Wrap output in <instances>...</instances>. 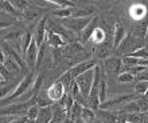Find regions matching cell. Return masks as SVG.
Instances as JSON below:
<instances>
[{
	"instance_id": "35",
	"label": "cell",
	"mask_w": 148,
	"mask_h": 123,
	"mask_svg": "<svg viewBox=\"0 0 148 123\" xmlns=\"http://www.w3.org/2000/svg\"><path fill=\"white\" fill-rule=\"evenodd\" d=\"M4 38H5V30L0 31V44H3L4 43Z\"/></svg>"
},
{
	"instance_id": "33",
	"label": "cell",
	"mask_w": 148,
	"mask_h": 123,
	"mask_svg": "<svg viewBox=\"0 0 148 123\" xmlns=\"http://www.w3.org/2000/svg\"><path fill=\"white\" fill-rule=\"evenodd\" d=\"M28 122V118L27 116H18L15 119H11L10 123H27Z\"/></svg>"
},
{
	"instance_id": "15",
	"label": "cell",
	"mask_w": 148,
	"mask_h": 123,
	"mask_svg": "<svg viewBox=\"0 0 148 123\" xmlns=\"http://www.w3.org/2000/svg\"><path fill=\"white\" fill-rule=\"evenodd\" d=\"M127 30L125 27L123 26L121 23H116L114 24V35H113V48H117V47L120 46L123 40L127 38Z\"/></svg>"
},
{
	"instance_id": "24",
	"label": "cell",
	"mask_w": 148,
	"mask_h": 123,
	"mask_svg": "<svg viewBox=\"0 0 148 123\" xmlns=\"http://www.w3.org/2000/svg\"><path fill=\"white\" fill-rule=\"evenodd\" d=\"M32 39H34V35L31 34V32H24L23 36H22V39H20V42H22V50H23V55H26V52H27L28 47H30V44H31Z\"/></svg>"
},
{
	"instance_id": "1",
	"label": "cell",
	"mask_w": 148,
	"mask_h": 123,
	"mask_svg": "<svg viewBox=\"0 0 148 123\" xmlns=\"http://www.w3.org/2000/svg\"><path fill=\"white\" fill-rule=\"evenodd\" d=\"M38 103V96H32L30 100L24 103H11L0 108V116H27L30 107Z\"/></svg>"
},
{
	"instance_id": "9",
	"label": "cell",
	"mask_w": 148,
	"mask_h": 123,
	"mask_svg": "<svg viewBox=\"0 0 148 123\" xmlns=\"http://www.w3.org/2000/svg\"><path fill=\"white\" fill-rule=\"evenodd\" d=\"M38 54H39V47H38V44L35 43V40L32 39L31 44H30L27 52H26V55H24L26 64H27V67L31 70V71L34 68H36V63H38Z\"/></svg>"
},
{
	"instance_id": "5",
	"label": "cell",
	"mask_w": 148,
	"mask_h": 123,
	"mask_svg": "<svg viewBox=\"0 0 148 123\" xmlns=\"http://www.w3.org/2000/svg\"><path fill=\"white\" fill-rule=\"evenodd\" d=\"M93 80H94L93 70L82 74V75H79V76L75 79V83H77L81 94L84 96H86V98H89V94H90V91H92V87H93Z\"/></svg>"
},
{
	"instance_id": "29",
	"label": "cell",
	"mask_w": 148,
	"mask_h": 123,
	"mask_svg": "<svg viewBox=\"0 0 148 123\" xmlns=\"http://www.w3.org/2000/svg\"><path fill=\"white\" fill-rule=\"evenodd\" d=\"M117 80L120 83H132V82H136V78L129 72H121L117 75Z\"/></svg>"
},
{
	"instance_id": "31",
	"label": "cell",
	"mask_w": 148,
	"mask_h": 123,
	"mask_svg": "<svg viewBox=\"0 0 148 123\" xmlns=\"http://www.w3.org/2000/svg\"><path fill=\"white\" fill-rule=\"evenodd\" d=\"M71 11L73 8H63V9H57L54 12V16H58L61 19H67V18H71Z\"/></svg>"
},
{
	"instance_id": "25",
	"label": "cell",
	"mask_w": 148,
	"mask_h": 123,
	"mask_svg": "<svg viewBox=\"0 0 148 123\" xmlns=\"http://www.w3.org/2000/svg\"><path fill=\"white\" fill-rule=\"evenodd\" d=\"M133 89H135V94H137L139 96H143L147 94L148 91V82H135V86H133Z\"/></svg>"
},
{
	"instance_id": "23",
	"label": "cell",
	"mask_w": 148,
	"mask_h": 123,
	"mask_svg": "<svg viewBox=\"0 0 148 123\" xmlns=\"http://www.w3.org/2000/svg\"><path fill=\"white\" fill-rule=\"evenodd\" d=\"M81 119L84 123H94L96 119H97V116H96V112L92 108H84L82 110Z\"/></svg>"
},
{
	"instance_id": "11",
	"label": "cell",
	"mask_w": 148,
	"mask_h": 123,
	"mask_svg": "<svg viewBox=\"0 0 148 123\" xmlns=\"http://www.w3.org/2000/svg\"><path fill=\"white\" fill-rule=\"evenodd\" d=\"M47 19L46 18H42L39 20V23L36 24L35 27V32H34V40L38 44V47H40L45 43V39H46V32H47Z\"/></svg>"
},
{
	"instance_id": "43",
	"label": "cell",
	"mask_w": 148,
	"mask_h": 123,
	"mask_svg": "<svg viewBox=\"0 0 148 123\" xmlns=\"http://www.w3.org/2000/svg\"><path fill=\"white\" fill-rule=\"evenodd\" d=\"M147 114H148V112H147Z\"/></svg>"
},
{
	"instance_id": "10",
	"label": "cell",
	"mask_w": 148,
	"mask_h": 123,
	"mask_svg": "<svg viewBox=\"0 0 148 123\" xmlns=\"http://www.w3.org/2000/svg\"><path fill=\"white\" fill-rule=\"evenodd\" d=\"M45 42L49 43V44H50V46L53 47L54 50H55V48H63V47L66 46V44H69V42H67L66 39L63 38L62 35L55 34L54 31H51V30H47Z\"/></svg>"
},
{
	"instance_id": "39",
	"label": "cell",
	"mask_w": 148,
	"mask_h": 123,
	"mask_svg": "<svg viewBox=\"0 0 148 123\" xmlns=\"http://www.w3.org/2000/svg\"><path fill=\"white\" fill-rule=\"evenodd\" d=\"M27 123H35V120H30V119H28V122Z\"/></svg>"
},
{
	"instance_id": "17",
	"label": "cell",
	"mask_w": 148,
	"mask_h": 123,
	"mask_svg": "<svg viewBox=\"0 0 148 123\" xmlns=\"http://www.w3.org/2000/svg\"><path fill=\"white\" fill-rule=\"evenodd\" d=\"M51 119H53V106L39 108V115L35 123H50Z\"/></svg>"
},
{
	"instance_id": "37",
	"label": "cell",
	"mask_w": 148,
	"mask_h": 123,
	"mask_svg": "<svg viewBox=\"0 0 148 123\" xmlns=\"http://www.w3.org/2000/svg\"><path fill=\"white\" fill-rule=\"evenodd\" d=\"M4 9V1H0V11Z\"/></svg>"
},
{
	"instance_id": "42",
	"label": "cell",
	"mask_w": 148,
	"mask_h": 123,
	"mask_svg": "<svg viewBox=\"0 0 148 123\" xmlns=\"http://www.w3.org/2000/svg\"><path fill=\"white\" fill-rule=\"evenodd\" d=\"M147 35H148V30H147Z\"/></svg>"
},
{
	"instance_id": "36",
	"label": "cell",
	"mask_w": 148,
	"mask_h": 123,
	"mask_svg": "<svg viewBox=\"0 0 148 123\" xmlns=\"http://www.w3.org/2000/svg\"><path fill=\"white\" fill-rule=\"evenodd\" d=\"M62 123H74V122H73V120H71V119H69V118H66V119L63 120Z\"/></svg>"
},
{
	"instance_id": "16",
	"label": "cell",
	"mask_w": 148,
	"mask_h": 123,
	"mask_svg": "<svg viewBox=\"0 0 148 123\" xmlns=\"http://www.w3.org/2000/svg\"><path fill=\"white\" fill-rule=\"evenodd\" d=\"M96 116L97 119L101 123H117V114L109 110H98L96 112Z\"/></svg>"
},
{
	"instance_id": "8",
	"label": "cell",
	"mask_w": 148,
	"mask_h": 123,
	"mask_svg": "<svg viewBox=\"0 0 148 123\" xmlns=\"http://www.w3.org/2000/svg\"><path fill=\"white\" fill-rule=\"evenodd\" d=\"M96 66L97 64H96V60H94V59H88V60L81 62V63H77L75 66H73L69 71H70L73 79H77L79 75L88 72V71H90V70H93Z\"/></svg>"
},
{
	"instance_id": "13",
	"label": "cell",
	"mask_w": 148,
	"mask_h": 123,
	"mask_svg": "<svg viewBox=\"0 0 148 123\" xmlns=\"http://www.w3.org/2000/svg\"><path fill=\"white\" fill-rule=\"evenodd\" d=\"M98 24H100V19H98L97 16H94L93 19H92V22H90V23L86 26V28L84 30V32L81 34V36H79V40H81V43L89 42L90 39H92V36H93L94 31L98 28Z\"/></svg>"
},
{
	"instance_id": "7",
	"label": "cell",
	"mask_w": 148,
	"mask_h": 123,
	"mask_svg": "<svg viewBox=\"0 0 148 123\" xmlns=\"http://www.w3.org/2000/svg\"><path fill=\"white\" fill-rule=\"evenodd\" d=\"M67 95V91L66 89L63 87V84L61 82H54L53 84L47 89V96H49V99L54 103V102H61V100Z\"/></svg>"
},
{
	"instance_id": "14",
	"label": "cell",
	"mask_w": 148,
	"mask_h": 123,
	"mask_svg": "<svg viewBox=\"0 0 148 123\" xmlns=\"http://www.w3.org/2000/svg\"><path fill=\"white\" fill-rule=\"evenodd\" d=\"M84 52V46L81 44V42H73L69 43L62 48V55L63 58H73L75 55Z\"/></svg>"
},
{
	"instance_id": "28",
	"label": "cell",
	"mask_w": 148,
	"mask_h": 123,
	"mask_svg": "<svg viewBox=\"0 0 148 123\" xmlns=\"http://www.w3.org/2000/svg\"><path fill=\"white\" fill-rule=\"evenodd\" d=\"M12 24H14V19L10 15H0V31L7 30Z\"/></svg>"
},
{
	"instance_id": "32",
	"label": "cell",
	"mask_w": 148,
	"mask_h": 123,
	"mask_svg": "<svg viewBox=\"0 0 148 123\" xmlns=\"http://www.w3.org/2000/svg\"><path fill=\"white\" fill-rule=\"evenodd\" d=\"M39 106L38 104H35V106H32V107H30V110H28L27 112V118L30 120H36V118H38L39 115Z\"/></svg>"
},
{
	"instance_id": "30",
	"label": "cell",
	"mask_w": 148,
	"mask_h": 123,
	"mask_svg": "<svg viewBox=\"0 0 148 123\" xmlns=\"http://www.w3.org/2000/svg\"><path fill=\"white\" fill-rule=\"evenodd\" d=\"M3 11L8 12V14H10V15H12V16H18V18H20V12L18 11L14 5H12L11 1H4V9H3Z\"/></svg>"
},
{
	"instance_id": "34",
	"label": "cell",
	"mask_w": 148,
	"mask_h": 123,
	"mask_svg": "<svg viewBox=\"0 0 148 123\" xmlns=\"http://www.w3.org/2000/svg\"><path fill=\"white\" fill-rule=\"evenodd\" d=\"M4 60H5V55H4L3 50H1V47H0V64H3Z\"/></svg>"
},
{
	"instance_id": "3",
	"label": "cell",
	"mask_w": 148,
	"mask_h": 123,
	"mask_svg": "<svg viewBox=\"0 0 148 123\" xmlns=\"http://www.w3.org/2000/svg\"><path fill=\"white\" fill-rule=\"evenodd\" d=\"M32 84H34V72H28L26 76L23 78V80L19 83V86L16 87V90L12 92L10 96H7L5 99L1 100V103L4 106H7V103H14L16 99H20L24 94H27L30 90H31Z\"/></svg>"
},
{
	"instance_id": "19",
	"label": "cell",
	"mask_w": 148,
	"mask_h": 123,
	"mask_svg": "<svg viewBox=\"0 0 148 123\" xmlns=\"http://www.w3.org/2000/svg\"><path fill=\"white\" fill-rule=\"evenodd\" d=\"M94 11H96V8H94L93 5H89V7H85V8H79V9H74V11H71V18H77V19H81V18H92Z\"/></svg>"
},
{
	"instance_id": "4",
	"label": "cell",
	"mask_w": 148,
	"mask_h": 123,
	"mask_svg": "<svg viewBox=\"0 0 148 123\" xmlns=\"http://www.w3.org/2000/svg\"><path fill=\"white\" fill-rule=\"evenodd\" d=\"M93 18H67V19H61V26L65 27L67 31L74 32L75 35L81 36V31H84L86 28V26L92 22Z\"/></svg>"
},
{
	"instance_id": "27",
	"label": "cell",
	"mask_w": 148,
	"mask_h": 123,
	"mask_svg": "<svg viewBox=\"0 0 148 123\" xmlns=\"http://www.w3.org/2000/svg\"><path fill=\"white\" fill-rule=\"evenodd\" d=\"M0 76H1V79L4 80V83H8V82L11 83V82L15 79V75H12V74L5 68L4 64H0Z\"/></svg>"
},
{
	"instance_id": "18",
	"label": "cell",
	"mask_w": 148,
	"mask_h": 123,
	"mask_svg": "<svg viewBox=\"0 0 148 123\" xmlns=\"http://www.w3.org/2000/svg\"><path fill=\"white\" fill-rule=\"evenodd\" d=\"M89 108H92L94 112H97L100 110V106H101V100H100V96H98V89H94L92 87V91L89 94Z\"/></svg>"
},
{
	"instance_id": "6",
	"label": "cell",
	"mask_w": 148,
	"mask_h": 123,
	"mask_svg": "<svg viewBox=\"0 0 148 123\" xmlns=\"http://www.w3.org/2000/svg\"><path fill=\"white\" fill-rule=\"evenodd\" d=\"M102 66L106 71L108 76H113V75H119L121 74V68H123V60L119 56H110L106 58L102 62Z\"/></svg>"
},
{
	"instance_id": "20",
	"label": "cell",
	"mask_w": 148,
	"mask_h": 123,
	"mask_svg": "<svg viewBox=\"0 0 148 123\" xmlns=\"http://www.w3.org/2000/svg\"><path fill=\"white\" fill-rule=\"evenodd\" d=\"M39 9H40V8H32L31 3H30V5H28L23 12H20V19H23V20L36 19V18H39V15H40V14H39Z\"/></svg>"
},
{
	"instance_id": "38",
	"label": "cell",
	"mask_w": 148,
	"mask_h": 123,
	"mask_svg": "<svg viewBox=\"0 0 148 123\" xmlns=\"http://www.w3.org/2000/svg\"><path fill=\"white\" fill-rule=\"evenodd\" d=\"M74 123H84V122H82V119H77V120H75V122H74Z\"/></svg>"
},
{
	"instance_id": "12",
	"label": "cell",
	"mask_w": 148,
	"mask_h": 123,
	"mask_svg": "<svg viewBox=\"0 0 148 123\" xmlns=\"http://www.w3.org/2000/svg\"><path fill=\"white\" fill-rule=\"evenodd\" d=\"M129 16H131V19L135 20V22H141V20H144L145 18L148 16V11L147 8L143 5V4H133L132 7L129 8Z\"/></svg>"
},
{
	"instance_id": "26",
	"label": "cell",
	"mask_w": 148,
	"mask_h": 123,
	"mask_svg": "<svg viewBox=\"0 0 148 123\" xmlns=\"http://www.w3.org/2000/svg\"><path fill=\"white\" fill-rule=\"evenodd\" d=\"M121 60H123V66L127 67V68L136 67V66L139 64V59L135 58V56H131V55H124V56L121 58Z\"/></svg>"
},
{
	"instance_id": "41",
	"label": "cell",
	"mask_w": 148,
	"mask_h": 123,
	"mask_svg": "<svg viewBox=\"0 0 148 123\" xmlns=\"http://www.w3.org/2000/svg\"><path fill=\"white\" fill-rule=\"evenodd\" d=\"M145 95H148V91H147V94H145Z\"/></svg>"
},
{
	"instance_id": "40",
	"label": "cell",
	"mask_w": 148,
	"mask_h": 123,
	"mask_svg": "<svg viewBox=\"0 0 148 123\" xmlns=\"http://www.w3.org/2000/svg\"><path fill=\"white\" fill-rule=\"evenodd\" d=\"M94 123H101V122H100V120H98V119H96V122H94Z\"/></svg>"
},
{
	"instance_id": "21",
	"label": "cell",
	"mask_w": 148,
	"mask_h": 123,
	"mask_svg": "<svg viewBox=\"0 0 148 123\" xmlns=\"http://www.w3.org/2000/svg\"><path fill=\"white\" fill-rule=\"evenodd\" d=\"M106 39V32L104 31V28L98 27L97 30L94 31L93 36H92V40H93L94 46H100V44H102V43L105 42Z\"/></svg>"
},
{
	"instance_id": "2",
	"label": "cell",
	"mask_w": 148,
	"mask_h": 123,
	"mask_svg": "<svg viewBox=\"0 0 148 123\" xmlns=\"http://www.w3.org/2000/svg\"><path fill=\"white\" fill-rule=\"evenodd\" d=\"M145 47V43L144 40H140V39L137 38V36H135V35L129 31L128 35H127V38L123 40V43H121L120 46L116 48V52L120 55H131L133 54V52H136V51L141 50V48H144Z\"/></svg>"
},
{
	"instance_id": "22",
	"label": "cell",
	"mask_w": 148,
	"mask_h": 123,
	"mask_svg": "<svg viewBox=\"0 0 148 123\" xmlns=\"http://www.w3.org/2000/svg\"><path fill=\"white\" fill-rule=\"evenodd\" d=\"M38 106L39 107H47V106H53V102L49 99L47 96V90H40L38 95Z\"/></svg>"
}]
</instances>
